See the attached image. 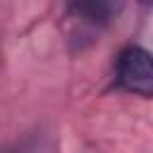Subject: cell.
Instances as JSON below:
<instances>
[{
    "instance_id": "6da1fadb",
    "label": "cell",
    "mask_w": 153,
    "mask_h": 153,
    "mask_svg": "<svg viewBox=\"0 0 153 153\" xmlns=\"http://www.w3.org/2000/svg\"><path fill=\"white\" fill-rule=\"evenodd\" d=\"M117 84L136 96H153V55L141 45H127L117 55Z\"/></svg>"
}]
</instances>
